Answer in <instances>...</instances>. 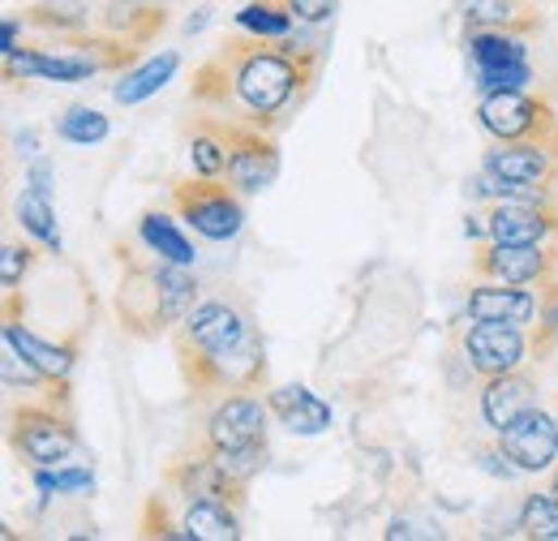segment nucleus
I'll return each mask as SVG.
<instances>
[{
  "label": "nucleus",
  "mask_w": 558,
  "mask_h": 541,
  "mask_svg": "<svg viewBox=\"0 0 558 541\" xmlns=\"http://www.w3.org/2000/svg\"><path fill=\"white\" fill-rule=\"evenodd\" d=\"M172 206L177 215L207 241H232L245 228V203L241 190L219 177H198V181H172Z\"/></svg>",
  "instance_id": "nucleus-5"
},
{
  "label": "nucleus",
  "mask_w": 558,
  "mask_h": 541,
  "mask_svg": "<svg viewBox=\"0 0 558 541\" xmlns=\"http://www.w3.org/2000/svg\"><path fill=\"white\" fill-rule=\"evenodd\" d=\"M250 332H254V323H250L236 305H228V301H203V305H194V310L185 314V323L172 332L185 387H194L210 370V361H215L219 352H228L232 344H241Z\"/></svg>",
  "instance_id": "nucleus-3"
},
{
  "label": "nucleus",
  "mask_w": 558,
  "mask_h": 541,
  "mask_svg": "<svg viewBox=\"0 0 558 541\" xmlns=\"http://www.w3.org/2000/svg\"><path fill=\"white\" fill-rule=\"evenodd\" d=\"M558 267L555 245H507V241H486L473 254L477 279H498V284H546Z\"/></svg>",
  "instance_id": "nucleus-12"
},
{
  "label": "nucleus",
  "mask_w": 558,
  "mask_h": 541,
  "mask_svg": "<svg viewBox=\"0 0 558 541\" xmlns=\"http://www.w3.org/2000/svg\"><path fill=\"white\" fill-rule=\"evenodd\" d=\"M520 529L524 538L533 541H558V494L546 490V494H529L520 503Z\"/></svg>",
  "instance_id": "nucleus-29"
},
{
  "label": "nucleus",
  "mask_w": 558,
  "mask_h": 541,
  "mask_svg": "<svg viewBox=\"0 0 558 541\" xmlns=\"http://www.w3.org/2000/svg\"><path fill=\"white\" fill-rule=\"evenodd\" d=\"M550 490L558 494V465H555V477H550Z\"/></svg>",
  "instance_id": "nucleus-41"
},
{
  "label": "nucleus",
  "mask_w": 558,
  "mask_h": 541,
  "mask_svg": "<svg viewBox=\"0 0 558 541\" xmlns=\"http://www.w3.org/2000/svg\"><path fill=\"white\" fill-rule=\"evenodd\" d=\"M529 352H533V339L524 336V327H511V323H473L464 336V361L482 383L520 370Z\"/></svg>",
  "instance_id": "nucleus-11"
},
{
  "label": "nucleus",
  "mask_w": 558,
  "mask_h": 541,
  "mask_svg": "<svg viewBox=\"0 0 558 541\" xmlns=\"http://www.w3.org/2000/svg\"><path fill=\"white\" fill-rule=\"evenodd\" d=\"M190 164H194L198 177H228V146H223V137L215 134L210 121L190 137Z\"/></svg>",
  "instance_id": "nucleus-31"
},
{
  "label": "nucleus",
  "mask_w": 558,
  "mask_h": 541,
  "mask_svg": "<svg viewBox=\"0 0 558 541\" xmlns=\"http://www.w3.org/2000/svg\"><path fill=\"white\" fill-rule=\"evenodd\" d=\"M121 288H117V318L130 336L155 339L163 332H177L185 323V314L198 305V279L190 267L150 259L142 263L130 250H121Z\"/></svg>",
  "instance_id": "nucleus-2"
},
{
  "label": "nucleus",
  "mask_w": 558,
  "mask_h": 541,
  "mask_svg": "<svg viewBox=\"0 0 558 541\" xmlns=\"http://www.w3.org/2000/svg\"><path fill=\"white\" fill-rule=\"evenodd\" d=\"M267 408H271V417H276L283 430H292V434H323V430H331V405H323L310 387H301V383H288V387H271L267 392Z\"/></svg>",
  "instance_id": "nucleus-17"
},
{
  "label": "nucleus",
  "mask_w": 558,
  "mask_h": 541,
  "mask_svg": "<svg viewBox=\"0 0 558 541\" xmlns=\"http://www.w3.org/2000/svg\"><path fill=\"white\" fill-rule=\"evenodd\" d=\"M22 22L57 31V35H73V31H86L90 4L86 0H35V4L22 9Z\"/></svg>",
  "instance_id": "nucleus-26"
},
{
  "label": "nucleus",
  "mask_w": 558,
  "mask_h": 541,
  "mask_svg": "<svg viewBox=\"0 0 558 541\" xmlns=\"http://www.w3.org/2000/svg\"><path fill=\"white\" fill-rule=\"evenodd\" d=\"M26 181H31V190L52 194V164H48V159H35V164H31V172H26Z\"/></svg>",
  "instance_id": "nucleus-38"
},
{
  "label": "nucleus",
  "mask_w": 558,
  "mask_h": 541,
  "mask_svg": "<svg viewBox=\"0 0 558 541\" xmlns=\"http://www.w3.org/2000/svg\"><path fill=\"white\" fill-rule=\"evenodd\" d=\"M267 421H271L267 400H258V396H250V392H232V396H223V400L215 405V412L207 417L203 447H210V452L263 447V443H267Z\"/></svg>",
  "instance_id": "nucleus-9"
},
{
  "label": "nucleus",
  "mask_w": 558,
  "mask_h": 541,
  "mask_svg": "<svg viewBox=\"0 0 558 541\" xmlns=\"http://www.w3.org/2000/svg\"><path fill=\"white\" fill-rule=\"evenodd\" d=\"M537 305H542V297L533 288L498 284V279H477L464 301L473 323H511V327H529L537 318Z\"/></svg>",
  "instance_id": "nucleus-15"
},
{
  "label": "nucleus",
  "mask_w": 558,
  "mask_h": 541,
  "mask_svg": "<svg viewBox=\"0 0 558 541\" xmlns=\"http://www.w3.org/2000/svg\"><path fill=\"white\" fill-rule=\"evenodd\" d=\"M236 26H241L245 35L288 39V35H292V26H296V17H292L279 0H250V4H241V9H236Z\"/></svg>",
  "instance_id": "nucleus-28"
},
{
  "label": "nucleus",
  "mask_w": 558,
  "mask_h": 541,
  "mask_svg": "<svg viewBox=\"0 0 558 541\" xmlns=\"http://www.w3.org/2000/svg\"><path fill=\"white\" fill-rule=\"evenodd\" d=\"M163 481H168V490H177L185 503H190V498H228V503H236V507L245 503V485L223 473L203 443L194 447V456L172 460Z\"/></svg>",
  "instance_id": "nucleus-14"
},
{
  "label": "nucleus",
  "mask_w": 558,
  "mask_h": 541,
  "mask_svg": "<svg viewBox=\"0 0 558 541\" xmlns=\"http://www.w3.org/2000/svg\"><path fill=\"white\" fill-rule=\"evenodd\" d=\"M108 117L104 112H95V108H86V104H73L65 108L61 117H57V134L65 137V142H77V146H90V142H104L108 137Z\"/></svg>",
  "instance_id": "nucleus-30"
},
{
  "label": "nucleus",
  "mask_w": 558,
  "mask_h": 541,
  "mask_svg": "<svg viewBox=\"0 0 558 541\" xmlns=\"http://www.w3.org/2000/svg\"><path fill=\"white\" fill-rule=\"evenodd\" d=\"M318 44L263 39V35H232L207 65L194 73V99L210 108L236 112V121L279 125L314 86L318 77Z\"/></svg>",
  "instance_id": "nucleus-1"
},
{
  "label": "nucleus",
  "mask_w": 558,
  "mask_h": 541,
  "mask_svg": "<svg viewBox=\"0 0 558 541\" xmlns=\"http://www.w3.org/2000/svg\"><path fill=\"white\" fill-rule=\"evenodd\" d=\"M498 452L511 460V469L520 473H546L558 460V417L529 408L520 412L511 425L498 430Z\"/></svg>",
  "instance_id": "nucleus-10"
},
{
  "label": "nucleus",
  "mask_w": 558,
  "mask_h": 541,
  "mask_svg": "<svg viewBox=\"0 0 558 541\" xmlns=\"http://www.w3.org/2000/svg\"><path fill=\"white\" fill-rule=\"evenodd\" d=\"M146 4H168V0H146Z\"/></svg>",
  "instance_id": "nucleus-42"
},
{
  "label": "nucleus",
  "mask_w": 558,
  "mask_h": 541,
  "mask_svg": "<svg viewBox=\"0 0 558 541\" xmlns=\"http://www.w3.org/2000/svg\"><path fill=\"white\" fill-rule=\"evenodd\" d=\"M296 22H305V26H323V22H331L336 17V9H340V0H279Z\"/></svg>",
  "instance_id": "nucleus-36"
},
{
  "label": "nucleus",
  "mask_w": 558,
  "mask_h": 541,
  "mask_svg": "<svg viewBox=\"0 0 558 541\" xmlns=\"http://www.w3.org/2000/svg\"><path fill=\"white\" fill-rule=\"evenodd\" d=\"M482 172L494 181H511V185L555 190L558 151L546 142H494L482 155Z\"/></svg>",
  "instance_id": "nucleus-13"
},
{
  "label": "nucleus",
  "mask_w": 558,
  "mask_h": 541,
  "mask_svg": "<svg viewBox=\"0 0 558 541\" xmlns=\"http://www.w3.org/2000/svg\"><path fill=\"white\" fill-rule=\"evenodd\" d=\"M477 121L494 142H546L558 151V112L529 91H489L477 99Z\"/></svg>",
  "instance_id": "nucleus-4"
},
{
  "label": "nucleus",
  "mask_w": 558,
  "mask_h": 541,
  "mask_svg": "<svg viewBox=\"0 0 558 541\" xmlns=\"http://www.w3.org/2000/svg\"><path fill=\"white\" fill-rule=\"evenodd\" d=\"M35 485H39L44 494H65V490H73V494H90V490H95V477L86 473V469H57V473L39 469V473H35Z\"/></svg>",
  "instance_id": "nucleus-34"
},
{
  "label": "nucleus",
  "mask_w": 558,
  "mask_h": 541,
  "mask_svg": "<svg viewBox=\"0 0 558 541\" xmlns=\"http://www.w3.org/2000/svg\"><path fill=\"white\" fill-rule=\"evenodd\" d=\"M181 529L190 541H236L241 525H236V503L228 498H190Z\"/></svg>",
  "instance_id": "nucleus-21"
},
{
  "label": "nucleus",
  "mask_w": 558,
  "mask_h": 541,
  "mask_svg": "<svg viewBox=\"0 0 558 541\" xmlns=\"http://www.w3.org/2000/svg\"><path fill=\"white\" fill-rule=\"evenodd\" d=\"M163 22H168L163 4H146V0H104V13H99V26L108 35H121L138 48L163 31Z\"/></svg>",
  "instance_id": "nucleus-19"
},
{
  "label": "nucleus",
  "mask_w": 558,
  "mask_h": 541,
  "mask_svg": "<svg viewBox=\"0 0 558 541\" xmlns=\"http://www.w3.org/2000/svg\"><path fill=\"white\" fill-rule=\"evenodd\" d=\"M142 533H146V538H185V529H172V525H168V512H163L159 494L146 503V520H142ZM185 541H190V538H185Z\"/></svg>",
  "instance_id": "nucleus-37"
},
{
  "label": "nucleus",
  "mask_w": 558,
  "mask_h": 541,
  "mask_svg": "<svg viewBox=\"0 0 558 541\" xmlns=\"http://www.w3.org/2000/svg\"><path fill=\"white\" fill-rule=\"evenodd\" d=\"M464 232L507 245H550L558 237V211L555 203H489L464 219Z\"/></svg>",
  "instance_id": "nucleus-8"
},
{
  "label": "nucleus",
  "mask_w": 558,
  "mask_h": 541,
  "mask_svg": "<svg viewBox=\"0 0 558 541\" xmlns=\"http://www.w3.org/2000/svg\"><path fill=\"white\" fill-rule=\"evenodd\" d=\"M473 82L477 91L489 95V91H524L533 82V65H520V69H473Z\"/></svg>",
  "instance_id": "nucleus-33"
},
{
  "label": "nucleus",
  "mask_w": 558,
  "mask_h": 541,
  "mask_svg": "<svg viewBox=\"0 0 558 541\" xmlns=\"http://www.w3.org/2000/svg\"><path fill=\"white\" fill-rule=\"evenodd\" d=\"M4 344H13L22 357H31V361H35L44 374H52L57 383H70L73 357H77L73 344H48V339H39L35 332L17 327V323H4Z\"/></svg>",
  "instance_id": "nucleus-25"
},
{
  "label": "nucleus",
  "mask_w": 558,
  "mask_h": 541,
  "mask_svg": "<svg viewBox=\"0 0 558 541\" xmlns=\"http://www.w3.org/2000/svg\"><path fill=\"white\" fill-rule=\"evenodd\" d=\"M0 383H4V392H39L48 405H70V383H57L52 374H44L31 357H22L13 344H4V352H0Z\"/></svg>",
  "instance_id": "nucleus-22"
},
{
  "label": "nucleus",
  "mask_w": 558,
  "mask_h": 541,
  "mask_svg": "<svg viewBox=\"0 0 558 541\" xmlns=\"http://www.w3.org/2000/svg\"><path fill=\"white\" fill-rule=\"evenodd\" d=\"M17 224H22L44 250L61 254V228H57V215H52L48 194H39V190H22V194H17Z\"/></svg>",
  "instance_id": "nucleus-27"
},
{
  "label": "nucleus",
  "mask_w": 558,
  "mask_h": 541,
  "mask_svg": "<svg viewBox=\"0 0 558 541\" xmlns=\"http://www.w3.org/2000/svg\"><path fill=\"white\" fill-rule=\"evenodd\" d=\"M215 134L223 137L228 146V181L241 194H263L267 185H276L279 177V142L271 137V130L250 125V121H210Z\"/></svg>",
  "instance_id": "nucleus-7"
},
{
  "label": "nucleus",
  "mask_w": 558,
  "mask_h": 541,
  "mask_svg": "<svg viewBox=\"0 0 558 541\" xmlns=\"http://www.w3.org/2000/svg\"><path fill=\"white\" fill-rule=\"evenodd\" d=\"M17 151H22V155H35V130L17 134Z\"/></svg>",
  "instance_id": "nucleus-40"
},
{
  "label": "nucleus",
  "mask_w": 558,
  "mask_h": 541,
  "mask_svg": "<svg viewBox=\"0 0 558 541\" xmlns=\"http://www.w3.org/2000/svg\"><path fill=\"white\" fill-rule=\"evenodd\" d=\"M138 241L146 245V254L163 259V263H177V267H194V241L177 228V219H168L163 211H146L138 219Z\"/></svg>",
  "instance_id": "nucleus-23"
},
{
  "label": "nucleus",
  "mask_w": 558,
  "mask_h": 541,
  "mask_svg": "<svg viewBox=\"0 0 558 541\" xmlns=\"http://www.w3.org/2000/svg\"><path fill=\"white\" fill-rule=\"evenodd\" d=\"M17 17H22V13H9V17H4V57L17 52V26H22Z\"/></svg>",
  "instance_id": "nucleus-39"
},
{
  "label": "nucleus",
  "mask_w": 558,
  "mask_h": 541,
  "mask_svg": "<svg viewBox=\"0 0 558 541\" xmlns=\"http://www.w3.org/2000/svg\"><path fill=\"white\" fill-rule=\"evenodd\" d=\"M9 443L35 465V469H61L77 452V430L61 405H17L9 417Z\"/></svg>",
  "instance_id": "nucleus-6"
},
{
  "label": "nucleus",
  "mask_w": 558,
  "mask_h": 541,
  "mask_svg": "<svg viewBox=\"0 0 558 541\" xmlns=\"http://www.w3.org/2000/svg\"><path fill=\"white\" fill-rule=\"evenodd\" d=\"M542 305H537V336H533V361H546L558 344V279L550 275L542 284Z\"/></svg>",
  "instance_id": "nucleus-32"
},
{
  "label": "nucleus",
  "mask_w": 558,
  "mask_h": 541,
  "mask_svg": "<svg viewBox=\"0 0 558 541\" xmlns=\"http://www.w3.org/2000/svg\"><path fill=\"white\" fill-rule=\"evenodd\" d=\"M177 69H181V57H177V52L150 57V61H142V65L121 73V82L112 86V99H117V104H125V108H134V104H142V99H150L155 91H163V86L172 82V73H177Z\"/></svg>",
  "instance_id": "nucleus-24"
},
{
  "label": "nucleus",
  "mask_w": 558,
  "mask_h": 541,
  "mask_svg": "<svg viewBox=\"0 0 558 541\" xmlns=\"http://www.w3.org/2000/svg\"><path fill=\"white\" fill-rule=\"evenodd\" d=\"M31 267H35V250H31V245L9 241V245H4V254H0V284H4V292H13V288L26 279V270Z\"/></svg>",
  "instance_id": "nucleus-35"
},
{
  "label": "nucleus",
  "mask_w": 558,
  "mask_h": 541,
  "mask_svg": "<svg viewBox=\"0 0 558 541\" xmlns=\"http://www.w3.org/2000/svg\"><path fill=\"white\" fill-rule=\"evenodd\" d=\"M456 13L464 17V31H542V13H533V0H456Z\"/></svg>",
  "instance_id": "nucleus-18"
},
{
  "label": "nucleus",
  "mask_w": 558,
  "mask_h": 541,
  "mask_svg": "<svg viewBox=\"0 0 558 541\" xmlns=\"http://www.w3.org/2000/svg\"><path fill=\"white\" fill-rule=\"evenodd\" d=\"M529 408H537V378L520 365V370H511V374H498V378H486V387H482V417H486V425L498 434L502 425H511L520 412H529Z\"/></svg>",
  "instance_id": "nucleus-16"
},
{
  "label": "nucleus",
  "mask_w": 558,
  "mask_h": 541,
  "mask_svg": "<svg viewBox=\"0 0 558 541\" xmlns=\"http://www.w3.org/2000/svg\"><path fill=\"white\" fill-rule=\"evenodd\" d=\"M464 52L473 69H520L529 65V44L515 31H464Z\"/></svg>",
  "instance_id": "nucleus-20"
}]
</instances>
